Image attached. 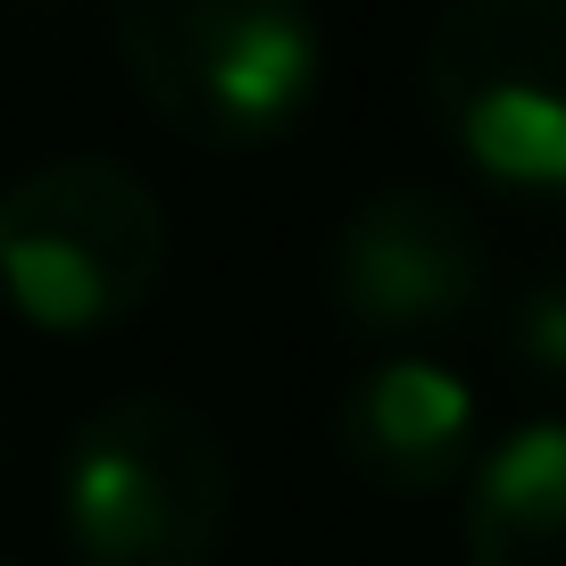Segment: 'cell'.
<instances>
[{"instance_id":"cell-7","label":"cell","mask_w":566,"mask_h":566,"mask_svg":"<svg viewBox=\"0 0 566 566\" xmlns=\"http://www.w3.org/2000/svg\"><path fill=\"white\" fill-rule=\"evenodd\" d=\"M467 566H566V417L500 433L459 483Z\"/></svg>"},{"instance_id":"cell-9","label":"cell","mask_w":566,"mask_h":566,"mask_svg":"<svg viewBox=\"0 0 566 566\" xmlns=\"http://www.w3.org/2000/svg\"><path fill=\"white\" fill-rule=\"evenodd\" d=\"M0 566H9V558H0Z\"/></svg>"},{"instance_id":"cell-2","label":"cell","mask_w":566,"mask_h":566,"mask_svg":"<svg viewBox=\"0 0 566 566\" xmlns=\"http://www.w3.org/2000/svg\"><path fill=\"white\" fill-rule=\"evenodd\" d=\"M51 500L75 566H217L233 450L184 391H117L67 424Z\"/></svg>"},{"instance_id":"cell-6","label":"cell","mask_w":566,"mask_h":566,"mask_svg":"<svg viewBox=\"0 0 566 566\" xmlns=\"http://www.w3.org/2000/svg\"><path fill=\"white\" fill-rule=\"evenodd\" d=\"M325 442H334L342 475H358L384 500H433L467 483V467L483 459L467 375L424 350H384L375 367H358L334 391Z\"/></svg>"},{"instance_id":"cell-1","label":"cell","mask_w":566,"mask_h":566,"mask_svg":"<svg viewBox=\"0 0 566 566\" xmlns=\"http://www.w3.org/2000/svg\"><path fill=\"white\" fill-rule=\"evenodd\" d=\"M108 42L142 108L217 159L292 142L325 101L317 0H108Z\"/></svg>"},{"instance_id":"cell-8","label":"cell","mask_w":566,"mask_h":566,"mask_svg":"<svg viewBox=\"0 0 566 566\" xmlns=\"http://www.w3.org/2000/svg\"><path fill=\"white\" fill-rule=\"evenodd\" d=\"M509 358L542 384H566V275H542L509 308Z\"/></svg>"},{"instance_id":"cell-5","label":"cell","mask_w":566,"mask_h":566,"mask_svg":"<svg viewBox=\"0 0 566 566\" xmlns=\"http://www.w3.org/2000/svg\"><path fill=\"white\" fill-rule=\"evenodd\" d=\"M492 292V242L442 184H375L325 250V301L358 342L424 350L459 334Z\"/></svg>"},{"instance_id":"cell-3","label":"cell","mask_w":566,"mask_h":566,"mask_svg":"<svg viewBox=\"0 0 566 566\" xmlns=\"http://www.w3.org/2000/svg\"><path fill=\"white\" fill-rule=\"evenodd\" d=\"M167 283V200L108 150L25 167L0 184V301L51 342H101Z\"/></svg>"},{"instance_id":"cell-4","label":"cell","mask_w":566,"mask_h":566,"mask_svg":"<svg viewBox=\"0 0 566 566\" xmlns=\"http://www.w3.org/2000/svg\"><path fill=\"white\" fill-rule=\"evenodd\" d=\"M417 84L467 176L566 200V0H450Z\"/></svg>"}]
</instances>
